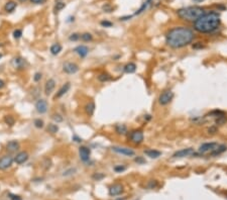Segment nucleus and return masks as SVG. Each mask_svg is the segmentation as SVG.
<instances>
[{"instance_id":"b1692460","label":"nucleus","mask_w":227,"mask_h":200,"mask_svg":"<svg viewBox=\"0 0 227 200\" xmlns=\"http://www.w3.org/2000/svg\"><path fill=\"white\" fill-rule=\"evenodd\" d=\"M144 154H146L148 157H150V159H157L161 156V152H159V151H157V150H153V149L146 150L144 151Z\"/></svg>"},{"instance_id":"39448f33","label":"nucleus","mask_w":227,"mask_h":200,"mask_svg":"<svg viewBox=\"0 0 227 200\" xmlns=\"http://www.w3.org/2000/svg\"><path fill=\"white\" fill-rule=\"evenodd\" d=\"M219 146L218 142H205L202 144L198 149V153L199 155H205V154H210L211 152H213L217 147Z\"/></svg>"},{"instance_id":"37998d69","label":"nucleus","mask_w":227,"mask_h":200,"mask_svg":"<svg viewBox=\"0 0 227 200\" xmlns=\"http://www.w3.org/2000/svg\"><path fill=\"white\" fill-rule=\"evenodd\" d=\"M100 24H101L103 27H111V26L113 25V23H112L111 21H109V20H106V19L101 20V21H100Z\"/></svg>"},{"instance_id":"de8ad7c7","label":"nucleus","mask_w":227,"mask_h":200,"mask_svg":"<svg viewBox=\"0 0 227 200\" xmlns=\"http://www.w3.org/2000/svg\"><path fill=\"white\" fill-rule=\"evenodd\" d=\"M193 49L194 50H201V49H204V46L202 45V42H195V44L193 45Z\"/></svg>"},{"instance_id":"f8f14e48","label":"nucleus","mask_w":227,"mask_h":200,"mask_svg":"<svg viewBox=\"0 0 227 200\" xmlns=\"http://www.w3.org/2000/svg\"><path fill=\"white\" fill-rule=\"evenodd\" d=\"M36 110L40 114H44L48 111L49 109V104L46 102V100L44 99H38V101L36 102Z\"/></svg>"},{"instance_id":"58836bf2","label":"nucleus","mask_w":227,"mask_h":200,"mask_svg":"<svg viewBox=\"0 0 227 200\" xmlns=\"http://www.w3.org/2000/svg\"><path fill=\"white\" fill-rule=\"evenodd\" d=\"M226 122V116H221V117L215 118V123L216 125H222Z\"/></svg>"},{"instance_id":"dca6fc26","label":"nucleus","mask_w":227,"mask_h":200,"mask_svg":"<svg viewBox=\"0 0 227 200\" xmlns=\"http://www.w3.org/2000/svg\"><path fill=\"white\" fill-rule=\"evenodd\" d=\"M74 52L80 57V58L83 59V58H86L87 55L89 54V48H88L87 46H85V45H80V46L76 47L74 49Z\"/></svg>"},{"instance_id":"ddd939ff","label":"nucleus","mask_w":227,"mask_h":200,"mask_svg":"<svg viewBox=\"0 0 227 200\" xmlns=\"http://www.w3.org/2000/svg\"><path fill=\"white\" fill-rule=\"evenodd\" d=\"M109 195L112 197H115V196H118V195H120L121 193H123V186H122L121 184H119V183H115V184L111 185V186L109 187Z\"/></svg>"},{"instance_id":"72a5a7b5","label":"nucleus","mask_w":227,"mask_h":200,"mask_svg":"<svg viewBox=\"0 0 227 200\" xmlns=\"http://www.w3.org/2000/svg\"><path fill=\"white\" fill-rule=\"evenodd\" d=\"M52 119L54 120L55 122H57V123H60V122H62L63 120H64V118H63V116L61 115V114L54 113V114L52 115Z\"/></svg>"},{"instance_id":"a878e982","label":"nucleus","mask_w":227,"mask_h":200,"mask_svg":"<svg viewBox=\"0 0 227 200\" xmlns=\"http://www.w3.org/2000/svg\"><path fill=\"white\" fill-rule=\"evenodd\" d=\"M151 2H152V0H146V1H144V3H142V5L140 6L137 10H136V12L134 13V15H138V14H140V13H142V12L146 11V10L148 9V6L150 5Z\"/></svg>"},{"instance_id":"2eb2a0df","label":"nucleus","mask_w":227,"mask_h":200,"mask_svg":"<svg viewBox=\"0 0 227 200\" xmlns=\"http://www.w3.org/2000/svg\"><path fill=\"white\" fill-rule=\"evenodd\" d=\"M20 149V144L18 140H9V142L6 144V151H7L9 154L12 153H16Z\"/></svg>"},{"instance_id":"9b49d317","label":"nucleus","mask_w":227,"mask_h":200,"mask_svg":"<svg viewBox=\"0 0 227 200\" xmlns=\"http://www.w3.org/2000/svg\"><path fill=\"white\" fill-rule=\"evenodd\" d=\"M90 156H91V150L86 146H81L79 148V157L81 159L82 162L87 163L90 160Z\"/></svg>"},{"instance_id":"f257e3e1","label":"nucleus","mask_w":227,"mask_h":200,"mask_svg":"<svg viewBox=\"0 0 227 200\" xmlns=\"http://www.w3.org/2000/svg\"><path fill=\"white\" fill-rule=\"evenodd\" d=\"M195 38L194 32L188 26H176L165 34V44L171 49L177 50L189 46Z\"/></svg>"},{"instance_id":"3c124183","label":"nucleus","mask_w":227,"mask_h":200,"mask_svg":"<svg viewBox=\"0 0 227 200\" xmlns=\"http://www.w3.org/2000/svg\"><path fill=\"white\" fill-rule=\"evenodd\" d=\"M46 0H30V2L34 4H44Z\"/></svg>"},{"instance_id":"20e7f679","label":"nucleus","mask_w":227,"mask_h":200,"mask_svg":"<svg viewBox=\"0 0 227 200\" xmlns=\"http://www.w3.org/2000/svg\"><path fill=\"white\" fill-rule=\"evenodd\" d=\"M174 98V92L170 89L163 90V92L159 94V103L163 106L168 105L169 103H171V101Z\"/></svg>"},{"instance_id":"4be33fe9","label":"nucleus","mask_w":227,"mask_h":200,"mask_svg":"<svg viewBox=\"0 0 227 200\" xmlns=\"http://www.w3.org/2000/svg\"><path fill=\"white\" fill-rule=\"evenodd\" d=\"M115 132L117 134H119V136H125V134H127V132H128L127 126H126L125 124H120V123L116 124Z\"/></svg>"},{"instance_id":"5701e85b","label":"nucleus","mask_w":227,"mask_h":200,"mask_svg":"<svg viewBox=\"0 0 227 200\" xmlns=\"http://www.w3.org/2000/svg\"><path fill=\"white\" fill-rule=\"evenodd\" d=\"M16 7H17V3L15 1H13V0H9L4 5V10L6 12H9L10 13V12H13L16 9Z\"/></svg>"},{"instance_id":"79ce46f5","label":"nucleus","mask_w":227,"mask_h":200,"mask_svg":"<svg viewBox=\"0 0 227 200\" xmlns=\"http://www.w3.org/2000/svg\"><path fill=\"white\" fill-rule=\"evenodd\" d=\"M21 36H22V30L20 28H17V29H15L13 32V38L15 40H19Z\"/></svg>"},{"instance_id":"5fc2aeb1","label":"nucleus","mask_w":227,"mask_h":200,"mask_svg":"<svg viewBox=\"0 0 227 200\" xmlns=\"http://www.w3.org/2000/svg\"><path fill=\"white\" fill-rule=\"evenodd\" d=\"M4 86H5V83H4L3 80H1V79H0V89L4 88Z\"/></svg>"},{"instance_id":"393cba45","label":"nucleus","mask_w":227,"mask_h":200,"mask_svg":"<svg viewBox=\"0 0 227 200\" xmlns=\"http://www.w3.org/2000/svg\"><path fill=\"white\" fill-rule=\"evenodd\" d=\"M123 71L125 73H127V74H132V73H134L136 71V65L132 62L127 63V64L123 67Z\"/></svg>"},{"instance_id":"2f4dec72","label":"nucleus","mask_w":227,"mask_h":200,"mask_svg":"<svg viewBox=\"0 0 227 200\" xmlns=\"http://www.w3.org/2000/svg\"><path fill=\"white\" fill-rule=\"evenodd\" d=\"M80 38H81L83 42H91V40H93V36H92L90 32H84V34H82L81 36H80Z\"/></svg>"},{"instance_id":"49530a36","label":"nucleus","mask_w":227,"mask_h":200,"mask_svg":"<svg viewBox=\"0 0 227 200\" xmlns=\"http://www.w3.org/2000/svg\"><path fill=\"white\" fill-rule=\"evenodd\" d=\"M42 73L38 72V73H36V74H34V82H40V81L42 80Z\"/></svg>"},{"instance_id":"c756f323","label":"nucleus","mask_w":227,"mask_h":200,"mask_svg":"<svg viewBox=\"0 0 227 200\" xmlns=\"http://www.w3.org/2000/svg\"><path fill=\"white\" fill-rule=\"evenodd\" d=\"M66 7V3L64 1H60V0H56V5L54 7V11L55 12H59L61 11L62 9Z\"/></svg>"},{"instance_id":"7ed1b4c3","label":"nucleus","mask_w":227,"mask_h":200,"mask_svg":"<svg viewBox=\"0 0 227 200\" xmlns=\"http://www.w3.org/2000/svg\"><path fill=\"white\" fill-rule=\"evenodd\" d=\"M205 13V8L201 6H188V7H183L177 10V15L181 19L191 22H195L198 18H200Z\"/></svg>"},{"instance_id":"864d4df0","label":"nucleus","mask_w":227,"mask_h":200,"mask_svg":"<svg viewBox=\"0 0 227 200\" xmlns=\"http://www.w3.org/2000/svg\"><path fill=\"white\" fill-rule=\"evenodd\" d=\"M132 16L129 15V16H122V17H120V20H122V21H124V20H127V19H130Z\"/></svg>"},{"instance_id":"9d476101","label":"nucleus","mask_w":227,"mask_h":200,"mask_svg":"<svg viewBox=\"0 0 227 200\" xmlns=\"http://www.w3.org/2000/svg\"><path fill=\"white\" fill-rule=\"evenodd\" d=\"M195 151L193 148H187V149H182L177 152H175L173 154V158H185V157H191L194 156Z\"/></svg>"},{"instance_id":"a18cd8bd","label":"nucleus","mask_w":227,"mask_h":200,"mask_svg":"<svg viewBox=\"0 0 227 200\" xmlns=\"http://www.w3.org/2000/svg\"><path fill=\"white\" fill-rule=\"evenodd\" d=\"M8 198L10 200H22V198L18 195H15L13 193H8Z\"/></svg>"},{"instance_id":"a19ab883","label":"nucleus","mask_w":227,"mask_h":200,"mask_svg":"<svg viewBox=\"0 0 227 200\" xmlns=\"http://www.w3.org/2000/svg\"><path fill=\"white\" fill-rule=\"evenodd\" d=\"M134 162L137 163V165H144V164H146V159H144V157L137 156V157H135V158H134Z\"/></svg>"},{"instance_id":"603ef678","label":"nucleus","mask_w":227,"mask_h":200,"mask_svg":"<svg viewBox=\"0 0 227 200\" xmlns=\"http://www.w3.org/2000/svg\"><path fill=\"white\" fill-rule=\"evenodd\" d=\"M72 140H74V142H82V138H79L78 136H72Z\"/></svg>"},{"instance_id":"c03bdc74","label":"nucleus","mask_w":227,"mask_h":200,"mask_svg":"<svg viewBox=\"0 0 227 200\" xmlns=\"http://www.w3.org/2000/svg\"><path fill=\"white\" fill-rule=\"evenodd\" d=\"M80 36H81V34H76V32H75V34H72L70 36H69V40H70L71 42H76V40H80Z\"/></svg>"},{"instance_id":"7c9ffc66","label":"nucleus","mask_w":227,"mask_h":200,"mask_svg":"<svg viewBox=\"0 0 227 200\" xmlns=\"http://www.w3.org/2000/svg\"><path fill=\"white\" fill-rule=\"evenodd\" d=\"M3 120H4V122H5V123L7 124V125H9V126H12L14 123H15V118H14L12 115H10V114L4 116Z\"/></svg>"},{"instance_id":"6e6d98bb","label":"nucleus","mask_w":227,"mask_h":200,"mask_svg":"<svg viewBox=\"0 0 227 200\" xmlns=\"http://www.w3.org/2000/svg\"><path fill=\"white\" fill-rule=\"evenodd\" d=\"M18 2H21V3H23V2H25L26 0H17Z\"/></svg>"},{"instance_id":"a211bd4d","label":"nucleus","mask_w":227,"mask_h":200,"mask_svg":"<svg viewBox=\"0 0 227 200\" xmlns=\"http://www.w3.org/2000/svg\"><path fill=\"white\" fill-rule=\"evenodd\" d=\"M70 88H71L70 82L65 83V84L63 85V86L61 87V88L58 90V92H57V94H56V96H55V98L57 99V98H61V97H63L65 94H67V92H68V91L70 90Z\"/></svg>"},{"instance_id":"09e8293b","label":"nucleus","mask_w":227,"mask_h":200,"mask_svg":"<svg viewBox=\"0 0 227 200\" xmlns=\"http://www.w3.org/2000/svg\"><path fill=\"white\" fill-rule=\"evenodd\" d=\"M208 134H214L217 132V127H216V125H213V126H210L209 128L207 129Z\"/></svg>"},{"instance_id":"cd10ccee","label":"nucleus","mask_w":227,"mask_h":200,"mask_svg":"<svg viewBox=\"0 0 227 200\" xmlns=\"http://www.w3.org/2000/svg\"><path fill=\"white\" fill-rule=\"evenodd\" d=\"M206 116H211V117H214V118H218V117H221V116H225V113H224V111H222V110L214 109V110H212V111H210Z\"/></svg>"},{"instance_id":"c9c22d12","label":"nucleus","mask_w":227,"mask_h":200,"mask_svg":"<svg viewBox=\"0 0 227 200\" xmlns=\"http://www.w3.org/2000/svg\"><path fill=\"white\" fill-rule=\"evenodd\" d=\"M34 126H36V128H42L44 126V120L40 119V118H36V119H34Z\"/></svg>"},{"instance_id":"4d7b16f0","label":"nucleus","mask_w":227,"mask_h":200,"mask_svg":"<svg viewBox=\"0 0 227 200\" xmlns=\"http://www.w3.org/2000/svg\"><path fill=\"white\" fill-rule=\"evenodd\" d=\"M117 200H125V197H123V198H119V199H117Z\"/></svg>"},{"instance_id":"473e14b6","label":"nucleus","mask_w":227,"mask_h":200,"mask_svg":"<svg viewBox=\"0 0 227 200\" xmlns=\"http://www.w3.org/2000/svg\"><path fill=\"white\" fill-rule=\"evenodd\" d=\"M46 130H48L50 134H57V132H59V126L57 125V124H54V123H50L48 125V127H46Z\"/></svg>"},{"instance_id":"e433bc0d","label":"nucleus","mask_w":227,"mask_h":200,"mask_svg":"<svg viewBox=\"0 0 227 200\" xmlns=\"http://www.w3.org/2000/svg\"><path fill=\"white\" fill-rule=\"evenodd\" d=\"M102 9H103V11H104V12H107V13H110V12L113 11L114 8L112 7L111 4H109V3H105L103 6H102Z\"/></svg>"},{"instance_id":"aec40b11","label":"nucleus","mask_w":227,"mask_h":200,"mask_svg":"<svg viewBox=\"0 0 227 200\" xmlns=\"http://www.w3.org/2000/svg\"><path fill=\"white\" fill-rule=\"evenodd\" d=\"M95 108H96V105H95V103H94V101H89L85 105L84 109H85V112L87 115L92 116L94 114V111H95Z\"/></svg>"},{"instance_id":"423d86ee","label":"nucleus","mask_w":227,"mask_h":200,"mask_svg":"<svg viewBox=\"0 0 227 200\" xmlns=\"http://www.w3.org/2000/svg\"><path fill=\"white\" fill-rule=\"evenodd\" d=\"M129 140L131 142H133L134 145H139L144 142V132L142 129H135L132 130L129 134Z\"/></svg>"},{"instance_id":"6e6552de","label":"nucleus","mask_w":227,"mask_h":200,"mask_svg":"<svg viewBox=\"0 0 227 200\" xmlns=\"http://www.w3.org/2000/svg\"><path fill=\"white\" fill-rule=\"evenodd\" d=\"M111 150L116 154L122 155V156L126 157H134L135 152L130 148H125V147H118V146H113L111 148Z\"/></svg>"},{"instance_id":"4468645a","label":"nucleus","mask_w":227,"mask_h":200,"mask_svg":"<svg viewBox=\"0 0 227 200\" xmlns=\"http://www.w3.org/2000/svg\"><path fill=\"white\" fill-rule=\"evenodd\" d=\"M29 158V155L25 151H21V152H18L16 154V156L14 157V162L17 165H22L26 162Z\"/></svg>"},{"instance_id":"c85d7f7f","label":"nucleus","mask_w":227,"mask_h":200,"mask_svg":"<svg viewBox=\"0 0 227 200\" xmlns=\"http://www.w3.org/2000/svg\"><path fill=\"white\" fill-rule=\"evenodd\" d=\"M98 80L100 82L104 83V82H108V81L112 80V77L110 76L108 73H101V74L98 75Z\"/></svg>"},{"instance_id":"f3484780","label":"nucleus","mask_w":227,"mask_h":200,"mask_svg":"<svg viewBox=\"0 0 227 200\" xmlns=\"http://www.w3.org/2000/svg\"><path fill=\"white\" fill-rule=\"evenodd\" d=\"M56 88V81L54 79H49L44 84V94L46 95H51L52 92L54 91V89Z\"/></svg>"},{"instance_id":"f704fd0d","label":"nucleus","mask_w":227,"mask_h":200,"mask_svg":"<svg viewBox=\"0 0 227 200\" xmlns=\"http://www.w3.org/2000/svg\"><path fill=\"white\" fill-rule=\"evenodd\" d=\"M104 178H105V175H104L103 173H94V174L92 175V179L95 181H100Z\"/></svg>"},{"instance_id":"6ab92c4d","label":"nucleus","mask_w":227,"mask_h":200,"mask_svg":"<svg viewBox=\"0 0 227 200\" xmlns=\"http://www.w3.org/2000/svg\"><path fill=\"white\" fill-rule=\"evenodd\" d=\"M227 151V146L226 145H219L213 152H211L209 154V157H218L219 155L223 154L224 152Z\"/></svg>"},{"instance_id":"f03ea898","label":"nucleus","mask_w":227,"mask_h":200,"mask_svg":"<svg viewBox=\"0 0 227 200\" xmlns=\"http://www.w3.org/2000/svg\"><path fill=\"white\" fill-rule=\"evenodd\" d=\"M193 27L200 34H212L220 27V14L216 11H209L193 22Z\"/></svg>"},{"instance_id":"13d9d810","label":"nucleus","mask_w":227,"mask_h":200,"mask_svg":"<svg viewBox=\"0 0 227 200\" xmlns=\"http://www.w3.org/2000/svg\"><path fill=\"white\" fill-rule=\"evenodd\" d=\"M2 57H3V55H2V54H1V53H0V59H1V58H2Z\"/></svg>"},{"instance_id":"bb28decb","label":"nucleus","mask_w":227,"mask_h":200,"mask_svg":"<svg viewBox=\"0 0 227 200\" xmlns=\"http://www.w3.org/2000/svg\"><path fill=\"white\" fill-rule=\"evenodd\" d=\"M62 46H61L60 44H54L52 47H51L50 51H51V54L54 55V56H57V55H59L61 52H62Z\"/></svg>"},{"instance_id":"8fccbe9b","label":"nucleus","mask_w":227,"mask_h":200,"mask_svg":"<svg viewBox=\"0 0 227 200\" xmlns=\"http://www.w3.org/2000/svg\"><path fill=\"white\" fill-rule=\"evenodd\" d=\"M76 172V169L74 168H71V169H69V170H67V171H65L64 172V176H69V175H72V174H74V173Z\"/></svg>"},{"instance_id":"0eeeda50","label":"nucleus","mask_w":227,"mask_h":200,"mask_svg":"<svg viewBox=\"0 0 227 200\" xmlns=\"http://www.w3.org/2000/svg\"><path fill=\"white\" fill-rule=\"evenodd\" d=\"M14 162V158L11 155H4L0 158V171L7 170L8 168L12 166Z\"/></svg>"},{"instance_id":"4c0bfd02","label":"nucleus","mask_w":227,"mask_h":200,"mask_svg":"<svg viewBox=\"0 0 227 200\" xmlns=\"http://www.w3.org/2000/svg\"><path fill=\"white\" fill-rule=\"evenodd\" d=\"M157 185H159V183H157V180H150V181H148L146 187H148V189H155L157 187Z\"/></svg>"},{"instance_id":"ea45409f","label":"nucleus","mask_w":227,"mask_h":200,"mask_svg":"<svg viewBox=\"0 0 227 200\" xmlns=\"http://www.w3.org/2000/svg\"><path fill=\"white\" fill-rule=\"evenodd\" d=\"M114 171H115L116 173H122L124 172V171L126 170V167L124 166V165H116L115 167H114Z\"/></svg>"},{"instance_id":"1a4fd4ad","label":"nucleus","mask_w":227,"mask_h":200,"mask_svg":"<svg viewBox=\"0 0 227 200\" xmlns=\"http://www.w3.org/2000/svg\"><path fill=\"white\" fill-rule=\"evenodd\" d=\"M63 71H64L66 74L73 75L79 71V66H78L76 63L73 62H66L63 65Z\"/></svg>"},{"instance_id":"412c9836","label":"nucleus","mask_w":227,"mask_h":200,"mask_svg":"<svg viewBox=\"0 0 227 200\" xmlns=\"http://www.w3.org/2000/svg\"><path fill=\"white\" fill-rule=\"evenodd\" d=\"M25 60L23 58H20V57H17V58L13 59V64L14 67H15L17 70H22L25 67Z\"/></svg>"},{"instance_id":"bf43d9fd","label":"nucleus","mask_w":227,"mask_h":200,"mask_svg":"<svg viewBox=\"0 0 227 200\" xmlns=\"http://www.w3.org/2000/svg\"><path fill=\"white\" fill-rule=\"evenodd\" d=\"M194 1H203V0H194Z\"/></svg>"}]
</instances>
